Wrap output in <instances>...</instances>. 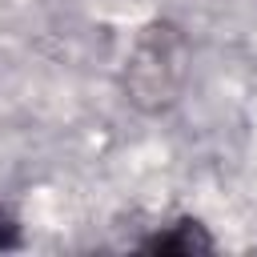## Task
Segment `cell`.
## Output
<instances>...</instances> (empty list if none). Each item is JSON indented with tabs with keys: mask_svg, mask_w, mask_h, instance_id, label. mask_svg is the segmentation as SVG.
Listing matches in <instances>:
<instances>
[{
	"mask_svg": "<svg viewBox=\"0 0 257 257\" xmlns=\"http://www.w3.org/2000/svg\"><path fill=\"white\" fill-rule=\"evenodd\" d=\"M149 249H161V253L177 249V253H189V249H209V237H201V233H197V225L181 221V225H177V233H157V237L149 241Z\"/></svg>",
	"mask_w": 257,
	"mask_h": 257,
	"instance_id": "1",
	"label": "cell"
}]
</instances>
